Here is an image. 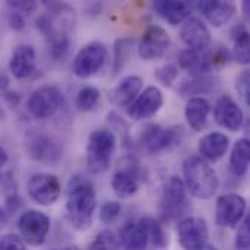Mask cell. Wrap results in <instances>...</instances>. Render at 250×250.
<instances>
[{
	"instance_id": "28",
	"label": "cell",
	"mask_w": 250,
	"mask_h": 250,
	"mask_svg": "<svg viewBox=\"0 0 250 250\" xmlns=\"http://www.w3.org/2000/svg\"><path fill=\"white\" fill-rule=\"evenodd\" d=\"M233 57L240 64H249L250 62V37L245 25H239L233 29Z\"/></svg>"
},
{
	"instance_id": "37",
	"label": "cell",
	"mask_w": 250,
	"mask_h": 250,
	"mask_svg": "<svg viewBox=\"0 0 250 250\" xmlns=\"http://www.w3.org/2000/svg\"><path fill=\"white\" fill-rule=\"evenodd\" d=\"M0 250H26V245L16 234H6L0 239Z\"/></svg>"
},
{
	"instance_id": "18",
	"label": "cell",
	"mask_w": 250,
	"mask_h": 250,
	"mask_svg": "<svg viewBox=\"0 0 250 250\" xmlns=\"http://www.w3.org/2000/svg\"><path fill=\"white\" fill-rule=\"evenodd\" d=\"M179 64L190 76L211 75L214 66L211 62V50H190L186 48L179 56Z\"/></svg>"
},
{
	"instance_id": "21",
	"label": "cell",
	"mask_w": 250,
	"mask_h": 250,
	"mask_svg": "<svg viewBox=\"0 0 250 250\" xmlns=\"http://www.w3.org/2000/svg\"><path fill=\"white\" fill-rule=\"evenodd\" d=\"M144 81L138 75H129L123 78L111 91L110 100L117 107H127L142 91Z\"/></svg>"
},
{
	"instance_id": "10",
	"label": "cell",
	"mask_w": 250,
	"mask_h": 250,
	"mask_svg": "<svg viewBox=\"0 0 250 250\" xmlns=\"http://www.w3.org/2000/svg\"><path fill=\"white\" fill-rule=\"evenodd\" d=\"M171 45L170 34L160 25L148 26L138 42V53L144 60H154L163 57Z\"/></svg>"
},
{
	"instance_id": "27",
	"label": "cell",
	"mask_w": 250,
	"mask_h": 250,
	"mask_svg": "<svg viewBox=\"0 0 250 250\" xmlns=\"http://www.w3.org/2000/svg\"><path fill=\"white\" fill-rule=\"evenodd\" d=\"M215 86V78L212 75H204V76H190L177 86V92L182 97H190V95H202L209 94L214 91Z\"/></svg>"
},
{
	"instance_id": "40",
	"label": "cell",
	"mask_w": 250,
	"mask_h": 250,
	"mask_svg": "<svg viewBox=\"0 0 250 250\" xmlns=\"http://www.w3.org/2000/svg\"><path fill=\"white\" fill-rule=\"evenodd\" d=\"M7 161H9V155L6 152V149L0 145V171L4 168V166L7 164Z\"/></svg>"
},
{
	"instance_id": "19",
	"label": "cell",
	"mask_w": 250,
	"mask_h": 250,
	"mask_svg": "<svg viewBox=\"0 0 250 250\" xmlns=\"http://www.w3.org/2000/svg\"><path fill=\"white\" fill-rule=\"evenodd\" d=\"M9 69L16 79L29 78L37 69V56L34 47L29 44L16 45L12 51Z\"/></svg>"
},
{
	"instance_id": "38",
	"label": "cell",
	"mask_w": 250,
	"mask_h": 250,
	"mask_svg": "<svg viewBox=\"0 0 250 250\" xmlns=\"http://www.w3.org/2000/svg\"><path fill=\"white\" fill-rule=\"evenodd\" d=\"M7 6L19 12L22 15H29L32 12H35L38 9V3L37 1H25V0H18V1H7Z\"/></svg>"
},
{
	"instance_id": "25",
	"label": "cell",
	"mask_w": 250,
	"mask_h": 250,
	"mask_svg": "<svg viewBox=\"0 0 250 250\" xmlns=\"http://www.w3.org/2000/svg\"><path fill=\"white\" fill-rule=\"evenodd\" d=\"M209 113H211V104L207 98L190 97L188 100L186 108H185V116H186L189 126L195 132H199L207 126Z\"/></svg>"
},
{
	"instance_id": "11",
	"label": "cell",
	"mask_w": 250,
	"mask_h": 250,
	"mask_svg": "<svg viewBox=\"0 0 250 250\" xmlns=\"http://www.w3.org/2000/svg\"><path fill=\"white\" fill-rule=\"evenodd\" d=\"M164 105V95L158 86H146L141 94L126 107L127 116L135 120H146L154 117Z\"/></svg>"
},
{
	"instance_id": "24",
	"label": "cell",
	"mask_w": 250,
	"mask_h": 250,
	"mask_svg": "<svg viewBox=\"0 0 250 250\" xmlns=\"http://www.w3.org/2000/svg\"><path fill=\"white\" fill-rule=\"evenodd\" d=\"M119 242L125 250H145L149 245L148 236L139 221L125 223L119 233Z\"/></svg>"
},
{
	"instance_id": "35",
	"label": "cell",
	"mask_w": 250,
	"mask_h": 250,
	"mask_svg": "<svg viewBox=\"0 0 250 250\" xmlns=\"http://www.w3.org/2000/svg\"><path fill=\"white\" fill-rule=\"evenodd\" d=\"M236 89L246 104H250V72L248 69L242 70L236 78Z\"/></svg>"
},
{
	"instance_id": "5",
	"label": "cell",
	"mask_w": 250,
	"mask_h": 250,
	"mask_svg": "<svg viewBox=\"0 0 250 250\" xmlns=\"http://www.w3.org/2000/svg\"><path fill=\"white\" fill-rule=\"evenodd\" d=\"M107 57V47L100 41H92L78 51L72 63V72L75 76L82 79L91 78L104 67Z\"/></svg>"
},
{
	"instance_id": "44",
	"label": "cell",
	"mask_w": 250,
	"mask_h": 250,
	"mask_svg": "<svg viewBox=\"0 0 250 250\" xmlns=\"http://www.w3.org/2000/svg\"><path fill=\"white\" fill-rule=\"evenodd\" d=\"M204 250H218L215 246H211V245H207L205 248H204Z\"/></svg>"
},
{
	"instance_id": "42",
	"label": "cell",
	"mask_w": 250,
	"mask_h": 250,
	"mask_svg": "<svg viewBox=\"0 0 250 250\" xmlns=\"http://www.w3.org/2000/svg\"><path fill=\"white\" fill-rule=\"evenodd\" d=\"M242 6H243V12H245V15H246V16H249V7H250L249 1H243V3H242Z\"/></svg>"
},
{
	"instance_id": "4",
	"label": "cell",
	"mask_w": 250,
	"mask_h": 250,
	"mask_svg": "<svg viewBox=\"0 0 250 250\" xmlns=\"http://www.w3.org/2000/svg\"><path fill=\"white\" fill-rule=\"evenodd\" d=\"M160 208L164 220H179L189 212L190 204L188 199V190L180 177L173 176L166 182Z\"/></svg>"
},
{
	"instance_id": "13",
	"label": "cell",
	"mask_w": 250,
	"mask_h": 250,
	"mask_svg": "<svg viewBox=\"0 0 250 250\" xmlns=\"http://www.w3.org/2000/svg\"><path fill=\"white\" fill-rule=\"evenodd\" d=\"M180 135L182 129L177 127L166 129L158 125H148L141 135V142L149 154H160L180 144Z\"/></svg>"
},
{
	"instance_id": "16",
	"label": "cell",
	"mask_w": 250,
	"mask_h": 250,
	"mask_svg": "<svg viewBox=\"0 0 250 250\" xmlns=\"http://www.w3.org/2000/svg\"><path fill=\"white\" fill-rule=\"evenodd\" d=\"M180 38L190 50H207L211 42V32L202 19L190 16L180 28Z\"/></svg>"
},
{
	"instance_id": "23",
	"label": "cell",
	"mask_w": 250,
	"mask_h": 250,
	"mask_svg": "<svg viewBox=\"0 0 250 250\" xmlns=\"http://www.w3.org/2000/svg\"><path fill=\"white\" fill-rule=\"evenodd\" d=\"M111 188L117 198L126 199L133 196L139 189V177L135 168L123 167L119 168L111 179Z\"/></svg>"
},
{
	"instance_id": "34",
	"label": "cell",
	"mask_w": 250,
	"mask_h": 250,
	"mask_svg": "<svg viewBox=\"0 0 250 250\" xmlns=\"http://www.w3.org/2000/svg\"><path fill=\"white\" fill-rule=\"evenodd\" d=\"M249 224H250L249 215H246V217L243 218V221L239 224L237 236H236V249L237 250H249L250 248Z\"/></svg>"
},
{
	"instance_id": "43",
	"label": "cell",
	"mask_w": 250,
	"mask_h": 250,
	"mask_svg": "<svg viewBox=\"0 0 250 250\" xmlns=\"http://www.w3.org/2000/svg\"><path fill=\"white\" fill-rule=\"evenodd\" d=\"M53 250H79V248H76V246H67V248H64V249H53Z\"/></svg>"
},
{
	"instance_id": "2",
	"label": "cell",
	"mask_w": 250,
	"mask_h": 250,
	"mask_svg": "<svg viewBox=\"0 0 250 250\" xmlns=\"http://www.w3.org/2000/svg\"><path fill=\"white\" fill-rule=\"evenodd\" d=\"M185 188L198 199H211L220 186L217 171L201 157H189L183 164Z\"/></svg>"
},
{
	"instance_id": "3",
	"label": "cell",
	"mask_w": 250,
	"mask_h": 250,
	"mask_svg": "<svg viewBox=\"0 0 250 250\" xmlns=\"http://www.w3.org/2000/svg\"><path fill=\"white\" fill-rule=\"evenodd\" d=\"M116 135L108 129L94 130L86 144V170L91 174H103L108 170L116 151Z\"/></svg>"
},
{
	"instance_id": "1",
	"label": "cell",
	"mask_w": 250,
	"mask_h": 250,
	"mask_svg": "<svg viewBox=\"0 0 250 250\" xmlns=\"http://www.w3.org/2000/svg\"><path fill=\"white\" fill-rule=\"evenodd\" d=\"M97 208V190L92 182L83 177H75L70 183L66 201V218L69 224L85 231L91 229Z\"/></svg>"
},
{
	"instance_id": "9",
	"label": "cell",
	"mask_w": 250,
	"mask_h": 250,
	"mask_svg": "<svg viewBox=\"0 0 250 250\" xmlns=\"http://www.w3.org/2000/svg\"><path fill=\"white\" fill-rule=\"evenodd\" d=\"M248 204L242 195H221L215 207V221L223 229H236L246 217Z\"/></svg>"
},
{
	"instance_id": "41",
	"label": "cell",
	"mask_w": 250,
	"mask_h": 250,
	"mask_svg": "<svg viewBox=\"0 0 250 250\" xmlns=\"http://www.w3.org/2000/svg\"><path fill=\"white\" fill-rule=\"evenodd\" d=\"M4 224H6V211L0 207V230L4 227Z\"/></svg>"
},
{
	"instance_id": "17",
	"label": "cell",
	"mask_w": 250,
	"mask_h": 250,
	"mask_svg": "<svg viewBox=\"0 0 250 250\" xmlns=\"http://www.w3.org/2000/svg\"><path fill=\"white\" fill-rule=\"evenodd\" d=\"M195 7L204 15V18L214 26L220 28L229 23L236 15V4L233 1H223V0H207V1H196Z\"/></svg>"
},
{
	"instance_id": "29",
	"label": "cell",
	"mask_w": 250,
	"mask_h": 250,
	"mask_svg": "<svg viewBox=\"0 0 250 250\" xmlns=\"http://www.w3.org/2000/svg\"><path fill=\"white\" fill-rule=\"evenodd\" d=\"M139 223L144 227L151 245H154L155 248H164L167 245V237H166L164 229H163V226L160 224L158 220H155L154 217L146 215V217H142L139 220Z\"/></svg>"
},
{
	"instance_id": "30",
	"label": "cell",
	"mask_w": 250,
	"mask_h": 250,
	"mask_svg": "<svg viewBox=\"0 0 250 250\" xmlns=\"http://www.w3.org/2000/svg\"><path fill=\"white\" fill-rule=\"evenodd\" d=\"M133 48V40L132 38H119L114 42V57H113V73L122 72L125 64L127 63Z\"/></svg>"
},
{
	"instance_id": "32",
	"label": "cell",
	"mask_w": 250,
	"mask_h": 250,
	"mask_svg": "<svg viewBox=\"0 0 250 250\" xmlns=\"http://www.w3.org/2000/svg\"><path fill=\"white\" fill-rule=\"evenodd\" d=\"M120 242L119 236L111 230H103L97 234V237L89 243L86 250H119Z\"/></svg>"
},
{
	"instance_id": "36",
	"label": "cell",
	"mask_w": 250,
	"mask_h": 250,
	"mask_svg": "<svg viewBox=\"0 0 250 250\" xmlns=\"http://www.w3.org/2000/svg\"><path fill=\"white\" fill-rule=\"evenodd\" d=\"M155 75H157V79H158L163 85L171 86V85L176 82V79L179 78V69H177L176 66L167 64V66L160 67V69L155 72Z\"/></svg>"
},
{
	"instance_id": "8",
	"label": "cell",
	"mask_w": 250,
	"mask_h": 250,
	"mask_svg": "<svg viewBox=\"0 0 250 250\" xmlns=\"http://www.w3.org/2000/svg\"><path fill=\"white\" fill-rule=\"evenodd\" d=\"M28 196L41 207H50L56 204L62 193V183L56 174L37 173L32 174L26 183Z\"/></svg>"
},
{
	"instance_id": "22",
	"label": "cell",
	"mask_w": 250,
	"mask_h": 250,
	"mask_svg": "<svg viewBox=\"0 0 250 250\" xmlns=\"http://www.w3.org/2000/svg\"><path fill=\"white\" fill-rule=\"evenodd\" d=\"M154 10L170 25H180L190 18L193 4L189 1H176V0H160L152 4Z\"/></svg>"
},
{
	"instance_id": "33",
	"label": "cell",
	"mask_w": 250,
	"mask_h": 250,
	"mask_svg": "<svg viewBox=\"0 0 250 250\" xmlns=\"http://www.w3.org/2000/svg\"><path fill=\"white\" fill-rule=\"evenodd\" d=\"M120 212H122V205H120L119 202H105V204L101 207L100 220H101L103 224L111 226V224H114V223L119 220Z\"/></svg>"
},
{
	"instance_id": "26",
	"label": "cell",
	"mask_w": 250,
	"mask_h": 250,
	"mask_svg": "<svg viewBox=\"0 0 250 250\" xmlns=\"http://www.w3.org/2000/svg\"><path fill=\"white\" fill-rule=\"evenodd\" d=\"M250 161V142L248 138L239 139L230 154V170L236 177H243L248 173Z\"/></svg>"
},
{
	"instance_id": "45",
	"label": "cell",
	"mask_w": 250,
	"mask_h": 250,
	"mask_svg": "<svg viewBox=\"0 0 250 250\" xmlns=\"http://www.w3.org/2000/svg\"><path fill=\"white\" fill-rule=\"evenodd\" d=\"M1 114H3V111H1V108H0V116H1Z\"/></svg>"
},
{
	"instance_id": "39",
	"label": "cell",
	"mask_w": 250,
	"mask_h": 250,
	"mask_svg": "<svg viewBox=\"0 0 250 250\" xmlns=\"http://www.w3.org/2000/svg\"><path fill=\"white\" fill-rule=\"evenodd\" d=\"M9 25L15 31H22L25 28V15L12 10L10 15H9Z\"/></svg>"
},
{
	"instance_id": "6",
	"label": "cell",
	"mask_w": 250,
	"mask_h": 250,
	"mask_svg": "<svg viewBox=\"0 0 250 250\" xmlns=\"http://www.w3.org/2000/svg\"><path fill=\"white\" fill-rule=\"evenodd\" d=\"M63 104V94L57 86L44 85L37 88L26 100L28 113L37 119L44 120L54 116Z\"/></svg>"
},
{
	"instance_id": "31",
	"label": "cell",
	"mask_w": 250,
	"mask_h": 250,
	"mask_svg": "<svg viewBox=\"0 0 250 250\" xmlns=\"http://www.w3.org/2000/svg\"><path fill=\"white\" fill-rule=\"evenodd\" d=\"M101 100V92L95 86H83L79 89L76 95V107L81 111H91L94 110Z\"/></svg>"
},
{
	"instance_id": "7",
	"label": "cell",
	"mask_w": 250,
	"mask_h": 250,
	"mask_svg": "<svg viewBox=\"0 0 250 250\" xmlns=\"http://www.w3.org/2000/svg\"><path fill=\"white\" fill-rule=\"evenodd\" d=\"M50 218L37 209H28L22 212L18 220L19 237L28 246H41L50 233Z\"/></svg>"
},
{
	"instance_id": "15",
	"label": "cell",
	"mask_w": 250,
	"mask_h": 250,
	"mask_svg": "<svg viewBox=\"0 0 250 250\" xmlns=\"http://www.w3.org/2000/svg\"><path fill=\"white\" fill-rule=\"evenodd\" d=\"M214 119L221 127L230 132H237L243 126L245 114L240 105L230 95H223L215 103Z\"/></svg>"
},
{
	"instance_id": "12",
	"label": "cell",
	"mask_w": 250,
	"mask_h": 250,
	"mask_svg": "<svg viewBox=\"0 0 250 250\" xmlns=\"http://www.w3.org/2000/svg\"><path fill=\"white\" fill-rule=\"evenodd\" d=\"M177 240L185 250H204L208 245V226L198 217L183 218L177 226Z\"/></svg>"
},
{
	"instance_id": "20",
	"label": "cell",
	"mask_w": 250,
	"mask_h": 250,
	"mask_svg": "<svg viewBox=\"0 0 250 250\" xmlns=\"http://www.w3.org/2000/svg\"><path fill=\"white\" fill-rule=\"evenodd\" d=\"M230 146V139L226 136V133L221 132H211L207 133L199 139L198 144V151L201 154V158L205 160L207 163H217L221 160Z\"/></svg>"
},
{
	"instance_id": "14",
	"label": "cell",
	"mask_w": 250,
	"mask_h": 250,
	"mask_svg": "<svg viewBox=\"0 0 250 250\" xmlns=\"http://www.w3.org/2000/svg\"><path fill=\"white\" fill-rule=\"evenodd\" d=\"M26 149L31 158L38 163L54 166L63 157V149L56 139L42 133H32L28 136Z\"/></svg>"
}]
</instances>
